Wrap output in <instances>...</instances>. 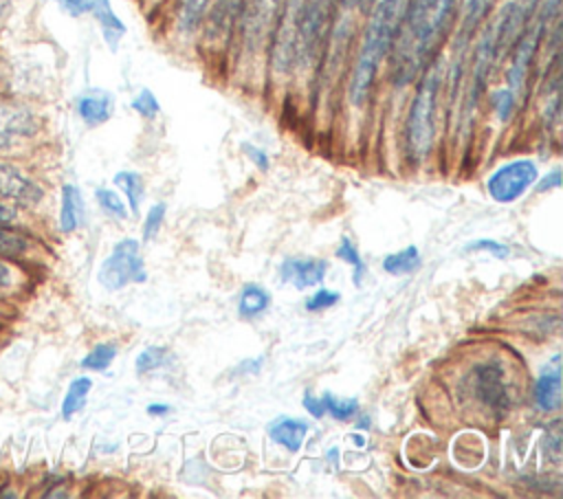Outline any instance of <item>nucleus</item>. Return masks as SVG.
<instances>
[{
	"label": "nucleus",
	"mask_w": 563,
	"mask_h": 499,
	"mask_svg": "<svg viewBox=\"0 0 563 499\" xmlns=\"http://www.w3.org/2000/svg\"><path fill=\"white\" fill-rule=\"evenodd\" d=\"M334 255L354 268V273H352V277H354V286H361L367 268H365V262L361 259L358 248L352 244V240H350V237H343V240H341V244L336 246Z\"/></svg>",
	"instance_id": "5701e85b"
},
{
	"label": "nucleus",
	"mask_w": 563,
	"mask_h": 499,
	"mask_svg": "<svg viewBox=\"0 0 563 499\" xmlns=\"http://www.w3.org/2000/svg\"><path fill=\"white\" fill-rule=\"evenodd\" d=\"M244 0H213L207 20L202 26H207V37L211 42L224 40L227 35H231V31L238 24L240 11H242Z\"/></svg>",
	"instance_id": "ddd939ff"
},
{
	"label": "nucleus",
	"mask_w": 563,
	"mask_h": 499,
	"mask_svg": "<svg viewBox=\"0 0 563 499\" xmlns=\"http://www.w3.org/2000/svg\"><path fill=\"white\" fill-rule=\"evenodd\" d=\"M95 198H97L99 207H101L106 213H110L112 218H119V220L128 218L125 202L119 198V193H117V191L101 187V189H97V191H95Z\"/></svg>",
	"instance_id": "cd10ccee"
},
{
	"label": "nucleus",
	"mask_w": 563,
	"mask_h": 499,
	"mask_svg": "<svg viewBox=\"0 0 563 499\" xmlns=\"http://www.w3.org/2000/svg\"><path fill=\"white\" fill-rule=\"evenodd\" d=\"M420 264H422L420 251L411 244V246H405V248L387 255L383 259V270H387L389 275H409V273L418 270Z\"/></svg>",
	"instance_id": "aec40b11"
},
{
	"label": "nucleus",
	"mask_w": 563,
	"mask_h": 499,
	"mask_svg": "<svg viewBox=\"0 0 563 499\" xmlns=\"http://www.w3.org/2000/svg\"><path fill=\"white\" fill-rule=\"evenodd\" d=\"M268 435L273 442L282 444L286 451L297 453L303 446V440L308 435V422L282 415L268 424Z\"/></svg>",
	"instance_id": "2eb2a0df"
},
{
	"label": "nucleus",
	"mask_w": 563,
	"mask_h": 499,
	"mask_svg": "<svg viewBox=\"0 0 563 499\" xmlns=\"http://www.w3.org/2000/svg\"><path fill=\"white\" fill-rule=\"evenodd\" d=\"M341 0H301L297 11L295 62L303 68L319 62Z\"/></svg>",
	"instance_id": "20e7f679"
},
{
	"label": "nucleus",
	"mask_w": 563,
	"mask_h": 499,
	"mask_svg": "<svg viewBox=\"0 0 563 499\" xmlns=\"http://www.w3.org/2000/svg\"><path fill=\"white\" fill-rule=\"evenodd\" d=\"M444 59L435 55L416 79V90L405 117V154L411 163H422L431 154L438 134V106L444 86Z\"/></svg>",
	"instance_id": "7ed1b4c3"
},
{
	"label": "nucleus",
	"mask_w": 563,
	"mask_h": 499,
	"mask_svg": "<svg viewBox=\"0 0 563 499\" xmlns=\"http://www.w3.org/2000/svg\"><path fill=\"white\" fill-rule=\"evenodd\" d=\"M0 198L15 200L20 204H35L42 198V189L18 167L0 163Z\"/></svg>",
	"instance_id": "1a4fd4ad"
},
{
	"label": "nucleus",
	"mask_w": 563,
	"mask_h": 499,
	"mask_svg": "<svg viewBox=\"0 0 563 499\" xmlns=\"http://www.w3.org/2000/svg\"><path fill=\"white\" fill-rule=\"evenodd\" d=\"M475 391L482 402L490 404L497 411L508 407V387L504 382V372L499 365L484 363L475 369Z\"/></svg>",
	"instance_id": "9d476101"
},
{
	"label": "nucleus",
	"mask_w": 563,
	"mask_h": 499,
	"mask_svg": "<svg viewBox=\"0 0 563 499\" xmlns=\"http://www.w3.org/2000/svg\"><path fill=\"white\" fill-rule=\"evenodd\" d=\"M75 110L86 125L97 127L112 117L114 97L103 88H88L75 99Z\"/></svg>",
	"instance_id": "9b49d317"
},
{
	"label": "nucleus",
	"mask_w": 563,
	"mask_h": 499,
	"mask_svg": "<svg viewBox=\"0 0 563 499\" xmlns=\"http://www.w3.org/2000/svg\"><path fill=\"white\" fill-rule=\"evenodd\" d=\"M13 218H15V211H13L11 207H7V204L0 202V222H11Z\"/></svg>",
	"instance_id": "ea45409f"
},
{
	"label": "nucleus",
	"mask_w": 563,
	"mask_h": 499,
	"mask_svg": "<svg viewBox=\"0 0 563 499\" xmlns=\"http://www.w3.org/2000/svg\"><path fill=\"white\" fill-rule=\"evenodd\" d=\"M271 306V292L266 288H262L260 284H246L240 292L238 299V312L244 319H253L260 317L262 312H266Z\"/></svg>",
	"instance_id": "a211bd4d"
},
{
	"label": "nucleus",
	"mask_w": 563,
	"mask_h": 499,
	"mask_svg": "<svg viewBox=\"0 0 563 499\" xmlns=\"http://www.w3.org/2000/svg\"><path fill=\"white\" fill-rule=\"evenodd\" d=\"M130 108H132L139 117L150 119V121H152V119H156V117H158V112H161V103H158L156 95H154L150 88H141V90L132 97Z\"/></svg>",
	"instance_id": "bb28decb"
},
{
	"label": "nucleus",
	"mask_w": 563,
	"mask_h": 499,
	"mask_svg": "<svg viewBox=\"0 0 563 499\" xmlns=\"http://www.w3.org/2000/svg\"><path fill=\"white\" fill-rule=\"evenodd\" d=\"M303 409H306L312 418H323V415H325L323 398H321V396H314L312 391H303Z\"/></svg>",
	"instance_id": "f704fd0d"
},
{
	"label": "nucleus",
	"mask_w": 563,
	"mask_h": 499,
	"mask_svg": "<svg viewBox=\"0 0 563 499\" xmlns=\"http://www.w3.org/2000/svg\"><path fill=\"white\" fill-rule=\"evenodd\" d=\"M328 273L325 259H297L288 257L279 264V279L282 284H290L297 290H303L308 286H317Z\"/></svg>",
	"instance_id": "6e6552de"
},
{
	"label": "nucleus",
	"mask_w": 563,
	"mask_h": 499,
	"mask_svg": "<svg viewBox=\"0 0 563 499\" xmlns=\"http://www.w3.org/2000/svg\"><path fill=\"white\" fill-rule=\"evenodd\" d=\"M90 389H92V380L88 376H79L68 385L66 396L62 400V418L64 420H70L75 413H79L84 409Z\"/></svg>",
	"instance_id": "6ab92c4d"
},
{
	"label": "nucleus",
	"mask_w": 563,
	"mask_h": 499,
	"mask_svg": "<svg viewBox=\"0 0 563 499\" xmlns=\"http://www.w3.org/2000/svg\"><path fill=\"white\" fill-rule=\"evenodd\" d=\"M539 178L537 163L530 158H515L499 165L486 180V189L497 202H515Z\"/></svg>",
	"instance_id": "423d86ee"
},
{
	"label": "nucleus",
	"mask_w": 563,
	"mask_h": 499,
	"mask_svg": "<svg viewBox=\"0 0 563 499\" xmlns=\"http://www.w3.org/2000/svg\"><path fill=\"white\" fill-rule=\"evenodd\" d=\"M117 356V347L114 343H99L95 345L84 358H81V367L86 369H95V372H103L110 367V363Z\"/></svg>",
	"instance_id": "b1692460"
},
{
	"label": "nucleus",
	"mask_w": 563,
	"mask_h": 499,
	"mask_svg": "<svg viewBox=\"0 0 563 499\" xmlns=\"http://www.w3.org/2000/svg\"><path fill=\"white\" fill-rule=\"evenodd\" d=\"M55 2L70 18H79V15L90 11V0H55Z\"/></svg>",
	"instance_id": "72a5a7b5"
},
{
	"label": "nucleus",
	"mask_w": 563,
	"mask_h": 499,
	"mask_svg": "<svg viewBox=\"0 0 563 499\" xmlns=\"http://www.w3.org/2000/svg\"><path fill=\"white\" fill-rule=\"evenodd\" d=\"M26 248H29V242L15 231H11L9 226H2L0 222V255L15 257V255H22Z\"/></svg>",
	"instance_id": "c85d7f7f"
},
{
	"label": "nucleus",
	"mask_w": 563,
	"mask_h": 499,
	"mask_svg": "<svg viewBox=\"0 0 563 499\" xmlns=\"http://www.w3.org/2000/svg\"><path fill=\"white\" fill-rule=\"evenodd\" d=\"M497 0H460L457 11V33H455V48H466L473 44L479 26L493 13Z\"/></svg>",
	"instance_id": "0eeeda50"
},
{
	"label": "nucleus",
	"mask_w": 563,
	"mask_h": 499,
	"mask_svg": "<svg viewBox=\"0 0 563 499\" xmlns=\"http://www.w3.org/2000/svg\"><path fill=\"white\" fill-rule=\"evenodd\" d=\"M114 185L123 189L125 198H128V204L132 209V213H139V207H141V200H143V178L139 171H130V169H123V171H117L114 174Z\"/></svg>",
	"instance_id": "4be33fe9"
},
{
	"label": "nucleus",
	"mask_w": 563,
	"mask_h": 499,
	"mask_svg": "<svg viewBox=\"0 0 563 499\" xmlns=\"http://www.w3.org/2000/svg\"><path fill=\"white\" fill-rule=\"evenodd\" d=\"M13 284V270L0 262V288H9Z\"/></svg>",
	"instance_id": "4c0bfd02"
},
{
	"label": "nucleus",
	"mask_w": 563,
	"mask_h": 499,
	"mask_svg": "<svg viewBox=\"0 0 563 499\" xmlns=\"http://www.w3.org/2000/svg\"><path fill=\"white\" fill-rule=\"evenodd\" d=\"M354 442H356V444H358V446H361V444H363V442H365V440H363V437H361V435H358V433H356V435H354Z\"/></svg>",
	"instance_id": "79ce46f5"
},
{
	"label": "nucleus",
	"mask_w": 563,
	"mask_h": 499,
	"mask_svg": "<svg viewBox=\"0 0 563 499\" xmlns=\"http://www.w3.org/2000/svg\"><path fill=\"white\" fill-rule=\"evenodd\" d=\"M88 13H92V18L97 20V24H99V29H101V37H103V42L108 44V48H110L112 53H117L121 40H123L125 33H128V26H125V22L117 15L112 2H110V0H90V11H88Z\"/></svg>",
	"instance_id": "4468645a"
},
{
	"label": "nucleus",
	"mask_w": 563,
	"mask_h": 499,
	"mask_svg": "<svg viewBox=\"0 0 563 499\" xmlns=\"http://www.w3.org/2000/svg\"><path fill=\"white\" fill-rule=\"evenodd\" d=\"M550 189H561V169L548 171L545 178H541L537 185V191H550Z\"/></svg>",
	"instance_id": "c9c22d12"
},
{
	"label": "nucleus",
	"mask_w": 563,
	"mask_h": 499,
	"mask_svg": "<svg viewBox=\"0 0 563 499\" xmlns=\"http://www.w3.org/2000/svg\"><path fill=\"white\" fill-rule=\"evenodd\" d=\"M488 97H490V108H493V114L497 117V121L499 123H508L515 117V112H517L519 97L508 86L493 88Z\"/></svg>",
	"instance_id": "412c9836"
},
{
	"label": "nucleus",
	"mask_w": 563,
	"mask_h": 499,
	"mask_svg": "<svg viewBox=\"0 0 563 499\" xmlns=\"http://www.w3.org/2000/svg\"><path fill=\"white\" fill-rule=\"evenodd\" d=\"M405 0H374L369 7L367 24L350 70L347 99L354 108L365 106L385 57H389Z\"/></svg>",
	"instance_id": "f03ea898"
},
{
	"label": "nucleus",
	"mask_w": 563,
	"mask_h": 499,
	"mask_svg": "<svg viewBox=\"0 0 563 499\" xmlns=\"http://www.w3.org/2000/svg\"><path fill=\"white\" fill-rule=\"evenodd\" d=\"M213 0H176L174 24L183 35H191L202 29Z\"/></svg>",
	"instance_id": "dca6fc26"
},
{
	"label": "nucleus",
	"mask_w": 563,
	"mask_h": 499,
	"mask_svg": "<svg viewBox=\"0 0 563 499\" xmlns=\"http://www.w3.org/2000/svg\"><path fill=\"white\" fill-rule=\"evenodd\" d=\"M84 222V200L81 191L75 185L62 187V207H59V231L73 233Z\"/></svg>",
	"instance_id": "f3484780"
},
{
	"label": "nucleus",
	"mask_w": 563,
	"mask_h": 499,
	"mask_svg": "<svg viewBox=\"0 0 563 499\" xmlns=\"http://www.w3.org/2000/svg\"><path fill=\"white\" fill-rule=\"evenodd\" d=\"M457 7L460 0H405L389 51V79L396 88L413 84L427 64L440 55Z\"/></svg>",
	"instance_id": "f257e3e1"
},
{
	"label": "nucleus",
	"mask_w": 563,
	"mask_h": 499,
	"mask_svg": "<svg viewBox=\"0 0 563 499\" xmlns=\"http://www.w3.org/2000/svg\"><path fill=\"white\" fill-rule=\"evenodd\" d=\"M158 2H161V0H158Z\"/></svg>",
	"instance_id": "37998d69"
},
{
	"label": "nucleus",
	"mask_w": 563,
	"mask_h": 499,
	"mask_svg": "<svg viewBox=\"0 0 563 499\" xmlns=\"http://www.w3.org/2000/svg\"><path fill=\"white\" fill-rule=\"evenodd\" d=\"M172 411L169 404H161V402H154V404H147V413L150 415H167Z\"/></svg>",
	"instance_id": "58836bf2"
},
{
	"label": "nucleus",
	"mask_w": 563,
	"mask_h": 499,
	"mask_svg": "<svg viewBox=\"0 0 563 499\" xmlns=\"http://www.w3.org/2000/svg\"><path fill=\"white\" fill-rule=\"evenodd\" d=\"M339 292L336 290H328V288H321L317 290L314 295H310L306 299V310L308 312H319V310H325V308H332L336 301H339Z\"/></svg>",
	"instance_id": "7c9ffc66"
},
{
	"label": "nucleus",
	"mask_w": 563,
	"mask_h": 499,
	"mask_svg": "<svg viewBox=\"0 0 563 499\" xmlns=\"http://www.w3.org/2000/svg\"><path fill=\"white\" fill-rule=\"evenodd\" d=\"M519 2H521V4H523V9H526V13H528V15H530V18H532V13H534V9H537V7H539V2H541V0H519Z\"/></svg>",
	"instance_id": "a19ab883"
},
{
	"label": "nucleus",
	"mask_w": 563,
	"mask_h": 499,
	"mask_svg": "<svg viewBox=\"0 0 563 499\" xmlns=\"http://www.w3.org/2000/svg\"><path fill=\"white\" fill-rule=\"evenodd\" d=\"M172 356H169V352L165 350V347H156V345H152V347H145L139 356H136V374H150V372H154V369H161L163 365H167V361H169Z\"/></svg>",
	"instance_id": "393cba45"
},
{
	"label": "nucleus",
	"mask_w": 563,
	"mask_h": 499,
	"mask_svg": "<svg viewBox=\"0 0 563 499\" xmlns=\"http://www.w3.org/2000/svg\"><path fill=\"white\" fill-rule=\"evenodd\" d=\"M466 251H486V253H490V255L497 257V259H506L508 253H510V248H508L506 244H501V242H497V240H484V237L468 242V244H466Z\"/></svg>",
	"instance_id": "2f4dec72"
},
{
	"label": "nucleus",
	"mask_w": 563,
	"mask_h": 499,
	"mask_svg": "<svg viewBox=\"0 0 563 499\" xmlns=\"http://www.w3.org/2000/svg\"><path fill=\"white\" fill-rule=\"evenodd\" d=\"M97 279L106 290H121L128 284H143L147 279V270L139 242L134 237H123L117 242L112 253L101 262Z\"/></svg>",
	"instance_id": "39448f33"
},
{
	"label": "nucleus",
	"mask_w": 563,
	"mask_h": 499,
	"mask_svg": "<svg viewBox=\"0 0 563 499\" xmlns=\"http://www.w3.org/2000/svg\"><path fill=\"white\" fill-rule=\"evenodd\" d=\"M374 0H341V9L345 11H367Z\"/></svg>",
	"instance_id": "e433bc0d"
},
{
	"label": "nucleus",
	"mask_w": 563,
	"mask_h": 499,
	"mask_svg": "<svg viewBox=\"0 0 563 499\" xmlns=\"http://www.w3.org/2000/svg\"><path fill=\"white\" fill-rule=\"evenodd\" d=\"M242 149H244L246 158L255 163V167H257V169H262V171H266V169H268L271 160H268V154H266L262 147H257V145H253V143H242Z\"/></svg>",
	"instance_id": "473e14b6"
},
{
	"label": "nucleus",
	"mask_w": 563,
	"mask_h": 499,
	"mask_svg": "<svg viewBox=\"0 0 563 499\" xmlns=\"http://www.w3.org/2000/svg\"><path fill=\"white\" fill-rule=\"evenodd\" d=\"M321 398H323L325 413H330L336 420H350L356 413V409H358L354 398H339V396H334L330 391H325Z\"/></svg>",
	"instance_id": "a878e982"
},
{
	"label": "nucleus",
	"mask_w": 563,
	"mask_h": 499,
	"mask_svg": "<svg viewBox=\"0 0 563 499\" xmlns=\"http://www.w3.org/2000/svg\"><path fill=\"white\" fill-rule=\"evenodd\" d=\"M163 220H165V204L158 202V204L150 207V211L145 215V222H143V242H150L158 233Z\"/></svg>",
	"instance_id": "c756f323"
},
{
	"label": "nucleus",
	"mask_w": 563,
	"mask_h": 499,
	"mask_svg": "<svg viewBox=\"0 0 563 499\" xmlns=\"http://www.w3.org/2000/svg\"><path fill=\"white\" fill-rule=\"evenodd\" d=\"M561 356L554 354L550 363L541 369L534 382V400L537 407L545 413H552L561 407Z\"/></svg>",
	"instance_id": "f8f14e48"
}]
</instances>
